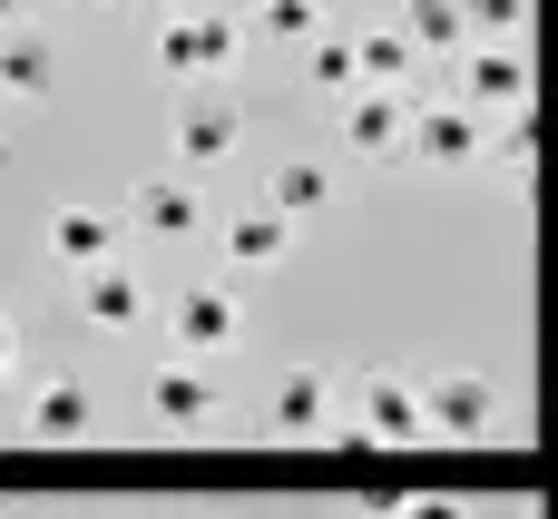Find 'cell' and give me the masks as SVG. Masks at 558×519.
<instances>
[{"label":"cell","instance_id":"cell-6","mask_svg":"<svg viewBox=\"0 0 558 519\" xmlns=\"http://www.w3.org/2000/svg\"><path fill=\"white\" fill-rule=\"evenodd\" d=\"M167 334H177V353H186V363H216L226 343H245V304H235L226 285H177Z\"/></svg>","mask_w":558,"mask_h":519},{"label":"cell","instance_id":"cell-14","mask_svg":"<svg viewBox=\"0 0 558 519\" xmlns=\"http://www.w3.org/2000/svg\"><path fill=\"white\" fill-rule=\"evenodd\" d=\"M294 236H304V226H284L275 206H245V216H226V226H216V245H226V265H235V275L284 265V255H294Z\"/></svg>","mask_w":558,"mask_h":519},{"label":"cell","instance_id":"cell-23","mask_svg":"<svg viewBox=\"0 0 558 519\" xmlns=\"http://www.w3.org/2000/svg\"><path fill=\"white\" fill-rule=\"evenodd\" d=\"M392 519H471L451 491H422V500H392Z\"/></svg>","mask_w":558,"mask_h":519},{"label":"cell","instance_id":"cell-21","mask_svg":"<svg viewBox=\"0 0 558 519\" xmlns=\"http://www.w3.org/2000/svg\"><path fill=\"white\" fill-rule=\"evenodd\" d=\"M324 29V0H255V39H284V49H304Z\"/></svg>","mask_w":558,"mask_h":519},{"label":"cell","instance_id":"cell-25","mask_svg":"<svg viewBox=\"0 0 558 519\" xmlns=\"http://www.w3.org/2000/svg\"><path fill=\"white\" fill-rule=\"evenodd\" d=\"M20 373V324H10V304H0V383Z\"/></svg>","mask_w":558,"mask_h":519},{"label":"cell","instance_id":"cell-4","mask_svg":"<svg viewBox=\"0 0 558 519\" xmlns=\"http://www.w3.org/2000/svg\"><path fill=\"white\" fill-rule=\"evenodd\" d=\"M88 422H98V393H88V373H39V383L20 393V442H39V451H69V442H88Z\"/></svg>","mask_w":558,"mask_h":519},{"label":"cell","instance_id":"cell-2","mask_svg":"<svg viewBox=\"0 0 558 519\" xmlns=\"http://www.w3.org/2000/svg\"><path fill=\"white\" fill-rule=\"evenodd\" d=\"M412 393H422V432H441V442L500 432V373H481V363H441V373H422Z\"/></svg>","mask_w":558,"mask_h":519},{"label":"cell","instance_id":"cell-18","mask_svg":"<svg viewBox=\"0 0 558 519\" xmlns=\"http://www.w3.org/2000/svg\"><path fill=\"white\" fill-rule=\"evenodd\" d=\"M392 29L412 39V59H451V49H471L461 0H402V20H392Z\"/></svg>","mask_w":558,"mask_h":519},{"label":"cell","instance_id":"cell-10","mask_svg":"<svg viewBox=\"0 0 558 519\" xmlns=\"http://www.w3.org/2000/svg\"><path fill=\"white\" fill-rule=\"evenodd\" d=\"M118 226H137V236H157V245H186V236L206 226V206H196V177H137Z\"/></svg>","mask_w":558,"mask_h":519},{"label":"cell","instance_id":"cell-5","mask_svg":"<svg viewBox=\"0 0 558 519\" xmlns=\"http://www.w3.org/2000/svg\"><path fill=\"white\" fill-rule=\"evenodd\" d=\"M461 59V108L471 118H520L530 108V59L510 49V39H471V49H451Z\"/></svg>","mask_w":558,"mask_h":519},{"label":"cell","instance_id":"cell-8","mask_svg":"<svg viewBox=\"0 0 558 519\" xmlns=\"http://www.w3.org/2000/svg\"><path fill=\"white\" fill-rule=\"evenodd\" d=\"M324 422H333V373H324V363L275 373V393L255 402V432H265V442H314Z\"/></svg>","mask_w":558,"mask_h":519},{"label":"cell","instance_id":"cell-24","mask_svg":"<svg viewBox=\"0 0 558 519\" xmlns=\"http://www.w3.org/2000/svg\"><path fill=\"white\" fill-rule=\"evenodd\" d=\"M500 167H510V177H530V128H520V118L500 128Z\"/></svg>","mask_w":558,"mask_h":519},{"label":"cell","instance_id":"cell-13","mask_svg":"<svg viewBox=\"0 0 558 519\" xmlns=\"http://www.w3.org/2000/svg\"><path fill=\"white\" fill-rule=\"evenodd\" d=\"M235 147H245V108H235V98H196V108L177 118V157H186V177L226 167Z\"/></svg>","mask_w":558,"mask_h":519},{"label":"cell","instance_id":"cell-17","mask_svg":"<svg viewBox=\"0 0 558 519\" xmlns=\"http://www.w3.org/2000/svg\"><path fill=\"white\" fill-rule=\"evenodd\" d=\"M265 206H275L284 226H314V216L333 206V167H324V157H284V167L265 177Z\"/></svg>","mask_w":558,"mask_h":519},{"label":"cell","instance_id":"cell-16","mask_svg":"<svg viewBox=\"0 0 558 519\" xmlns=\"http://www.w3.org/2000/svg\"><path fill=\"white\" fill-rule=\"evenodd\" d=\"M78 314H88L98 334H128V324H147V285L108 255V265H88V275H78Z\"/></svg>","mask_w":558,"mask_h":519},{"label":"cell","instance_id":"cell-22","mask_svg":"<svg viewBox=\"0 0 558 519\" xmlns=\"http://www.w3.org/2000/svg\"><path fill=\"white\" fill-rule=\"evenodd\" d=\"M520 20H530V0H461L471 39H520Z\"/></svg>","mask_w":558,"mask_h":519},{"label":"cell","instance_id":"cell-26","mask_svg":"<svg viewBox=\"0 0 558 519\" xmlns=\"http://www.w3.org/2000/svg\"><path fill=\"white\" fill-rule=\"evenodd\" d=\"M59 10H98V0H59Z\"/></svg>","mask_w":558,"mask_h":519},{"label":"cell","instance_id":"cell-11","mask_svg":"<svg viewBox=\"0 0 558 519\" xmlns=\"http://www.w3.org/2000/svg\"><path fill=\"white\" fill-rule=\"evenodd\" d=\"M481 147H490V128L451 98V108H412V137H402V157H422V167H481Z\"/></svg>","mask_w":558,"mask_h":519},{"label":"cell","instance_id":"cell-12","mask_svg":"<svg viewBox=\"0 0 558 519\" xmlns=\"http://www.w3.org/2000/svg\"><path fill=\"white\" fill-rule=\"evenodd\" d=\"M49 88H59V49H49V29H29V20H0V98L39 108Z\"/></svg>","mask_w":558,"mask_h":519},{"label":"cell","instance_id":"cell-28","mask_svg":"<svg viewBox=\"0 0 558 519\" xmlns=\"http://www.w3.org/2000/svg\"><path fill=\"white\" fill-rule=\"evenodd\" d=\"M147 10H167V0H147Z\"/></svg>","mask_w":558,"mask_h":519},{"label":"cell","instance_id":"cell-27","mask_svg":"<svg viewBox=\"0 0 558 519\" xmlns=\"http://www.w3.org/2000/svg\"><path fill=\"white\" fill-rule=\"evenodd\" d=\"M0 20H20V0H0Z\"/></svg>","mask_w":558,"mask_h":519},{"label":"cell","instance_id":"cell-3","mask_svg":"<svg viewBox=\"0 0 558 519\" xmlns=\"http://www.w3.org/2000/svg\"><path fill=\"white\" fill-rule=\"evenodd\" d=\"M353 432H363L373 451H412V442H432V432H422V393H412L402 373H383V363L353 373Z\"/></svg>","mask_w":558,"mask_h":519},{"label":"cell","instance_id":"cell-15","mask_svg":"<svg viewBox=\"0 0 558 519\" xmlns=\"http://www.w3.org/2000/svg\"><path fill=\"white\" fill-rule=\"evenodd\" d=\"M118 236H128V226H118L108 206H59V216H49V255H59L69 275L108 265V255H118Z\"/></svg>","mask_w":558,"mask_h":519},{"label":"cell","instance_id":"cell-19","mask_svg":"<svg viewBox=\"0 0 558 519\" xmlns=\"http://www.w3.org/2000/svg\"><path fill=\"white\" fill-rule=\"evenodd\" d=\"M353 69H363V88H412V39L402 29H363L353 39Z\"/></svg>","mask_w":558,"mask_h":519},{"label":"cell","instance_id":"cell-7","mask_svg":"<svg viewBox=\"0 0 558 519\" xmlns=\"http://www.w3.org/2000/svg\"><path fill=\"white\" fill-rule=\"evenodd\" d=\"M147 422H167V432H216V422H226V383L177 353V363L147 373Z\"/></svg>","mask_w":558,"mask_h":519},{"label":"cell","instance_id":"cell-9","mask_svg":"<svg viewBox=\"0 0 558 519\" xmlns=\"http://www.w3.org/2000/svg\"><path fill=\"white\" fill-rule=\"evenodd\" d=\"M402 137H412V98H402V88H353V98H343V147H353L363 167H392Z\"/></svg>","mask_w":558,"mask_h":519},{"label":"cell","instance_id":"cell-20","mask_svg":"<svg viewBox=\"0 0 558 519\" xmlns=\"http://www.w3.org/2000/svg\"><path fill=\"white\" fill-rule=\"evenodd\" d=\"M304 79H314L324 98H353V88H363V69H353V39H324V29H314V39H304Z\"/></svg>","mask_w":558,"mask_h":519},{"label":"cell","instance_id":"cell-1","mask_svg":"<svg viewBox=\"0 0 558 519\" xmlns=\"http://www.w3.org/2000/svg\"><path fill=\"white\" fill-rule=\"evenodd\" d=\"M245 59V29L216 20V10H157V79L196 88V79H226Z\"/></svg>","mask_w":558,"mask_h":519}]
</instances>
